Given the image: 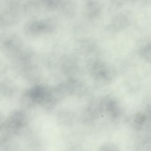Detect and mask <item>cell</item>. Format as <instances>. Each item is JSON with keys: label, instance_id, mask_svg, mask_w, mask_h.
Segmentation results:
<instances>
[{"label": "cell", "instance_id": "7a4b0ae2", "mask_svg": "<svg viewBox=\"0 0 151 151\" xmlns=\"http://www.w3.org/2000/svg\"><path fill=\"white\" fill-rule=\"evenodd\" d=\"M141 57L151 63V44H147L141 47L139 50Z\"/></svg>", "mask_w": 151, "mask_h": 151}, {"label": "cell", "instance_id": "3957f363", "mask_svg": "<svg viewBox=\"0 0 151 151\" xmlns=\"http://www.w3.org/2000/svg\"><path fill=\"white\" fill-rule=\"evenodd\" d=\"M99 151H118V149L113 144H109L103 146Z\"/></svg>", "mask_w": 151, "mask_h": 151}, {"label": "cell", "instance_id": "6da1fadb", "mask_svg": "<svg viewBox=\"0 0 151 151\" xmlns=\"http://www.w3.org/2000/svg\"><path fill=\"white\" fill-rule=\"evenodd\" d=\"M27 124V118L22 112L17 111L12 113L4 122L1 127L4 140H7L10 136L17 134Z\"/></svg>", "mask_w": 151, "mask_h": 151}]
</instances>
